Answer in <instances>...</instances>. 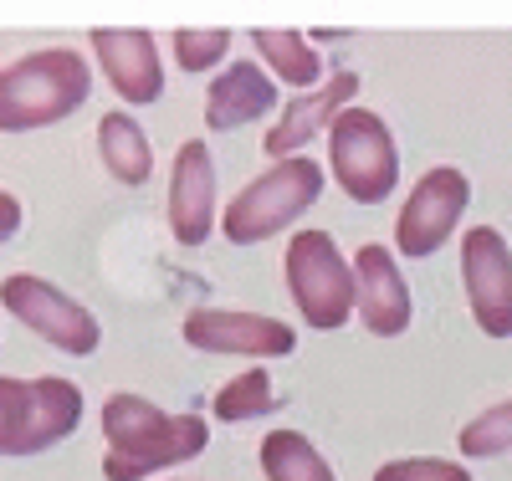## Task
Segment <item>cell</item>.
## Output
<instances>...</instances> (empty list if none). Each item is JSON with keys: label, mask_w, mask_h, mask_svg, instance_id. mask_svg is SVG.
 I'll use <instances>...</instances> for the list:
<instances>
[{"label": "cell", "mask_w": 512, "mask_h": 481, "mask_svg": "<svg viewBox=\"0 0 512 481\" xmlns=\"http://www.w3.org/2000/svg\"><path fill=\"white\" fill-rule=\"evenodd\" d=\"M103 476L108 481H144L154 471L185 466L210 446V425L190 410V415H169L159 405H149L144 395H118L103 400Z\"/></svg>", "instance_id": "1"}, {"label": "cell", "mask_w": 512, "mask_h": 481, "mask_svg": "<svg viewBox=\"0 0 512 481\" xmlns=\"http://www.w3.org/2000/svg\"><path fill=\"white\" fill-rule=\"evenodd\" d=\"M93 93V67L77 47H47L0 67V134H31L72 118Z\"/></svg>", "instance_id": "2"}, {"label": "cell", "mask_w": 512, "mask_h": 481, "mask_svg": "<svg viewBox=\"0 0 512 481\" xmlns=\"http://www.w3.org/2000/svg\"><path fill=\"white\" fill-rule=\"evenodd\" d=\"M323 195V164L297 154V159H277L272 169H262L246 190H236V200L221 215V236L231 246H256L277 231H287L292 221L318 205Z\"/></svg>", "instance_id": "3"}, {"label": "cell", "mask_w": 512, "mask_h": 481, "mask_svg": "<svg viewBox=\"0 0 512 481\" xmlns=\"http://www.w3.org/2000/svg\"><path fill=\"white\" fill-rule=\"evenodd\" d=\"M82 425V389L62 374H0V456H41Z\"/></svg>", "instance_id": "4"}, {"label": "cell", "mask_w": 512, "mask_h": 481, "mask_svg": "<svg viewBox=\"0 0 512 481\" xmlns=\"http://www.w3.org/2000/svg\"><path fill=\"white\" fill-rule=\"evenodd\" d=\"M328 169L338 190L359 205H379L390 200V190H400V144L390 134L374 108H344L338 123L328 128Z\"/></svg>", "instance_id": "5"}, {"label": "cell", "mask_w": 512, "mask_h": 481, "mask_svg": "<svg viewBox=\"0 0 512 481\" xmlns=\"http://www.w3.org/2000/svg\"><path fill=\"white\" fill-rule=\"evenodd\" d=\"M287 292L297 302L303 323L318 333H333L354 318V261H344L338 241L328 231H297L282 256Z\"/></svg>", "instance_id": "6"}, {"label": "cell", "mask_w": 512, "mask_h": 481, "mask_svg": "<svg viewBox=\"0 0 512 481\" xmlns=\"http://www.w3.org/2000/svg\"><path fill=\"white\" fill-rule=\"evenodd\" d=\"M0 308L16 313L36 338H47L52 348H62L72 359H93L98 343H103L98 318L82 308L72 292H62L57 282L36 277V272H11L0 282Z\"/></svg>", "instance_id": "7"}, {"label": "cell", "mask_w": 512, "mask_h": 481, "mask_svg": "<svg viewBox=\"0 0 512 481\" xmlns=\"http://www.w3.org/2000/svg\"><path fill=\"white\" fill-rule=\"evenodd\" d=\"M466 205H472V180H466L456 164L425 169L420 180H415V190L405 195L400 221H395V246H400V256H410V261L436 256V251L456 236Z\"/></svg>", "instance_id": "8"}, {"label": "cell", "mask_w": 512, "mask_h": 481, "mask_svg": "<svg viewBox=\"0 0 512 481\" xmlns=\"http://www.w3.org/2000/svg\"><path fill=\"white\" fill-rule=\"evenodd\" d=\"M185 343L195 354H221V359H287L297 354V328L267 313L246 308H190L180 323Z\"/></svg>", "instance_id": "9"}, {"label": "cell", "mask_w": 512, "mask_h": 481, "mask_svg": "<svg viewBox=\"0 0 512 481\" xmlns=\"http://www.w3.org/2000/svg\"><path fill=\"white\" fill-rule=\"evenodd\" d=\"M461 287L487 338H512V246L497 226L461 236Z\"/></svg>", "instance_id": "10"}, {"label": "cell", "mask_w": 512, "mask_h": 481, "mask_svg": "<svg viewBox=\"0 0 512 481\" xmlns=\"http://www.w3.org/2000/svg\"><path fill=\"white\" fill-rule=\"evenodd\" d=\"M359 103V72H328L323 87H313V93H297L287 108H277V123L267 128L262 149L277 159H297V149H308L318 134H328V128L338 123V113Z\"/></svg>", "instance_id": "11"}, {"label": "cell", "mask_w": 512, "mask_h": 481, "mask_svg": "<svg viewBox=\"0 0 512 481\" xmlns=\"http://www.w3.org/2000/svg\"><path fill=\"white\" fill-rule=\"evenodd\" d=\"M354 313L359 323L374 333V338H400L415 318L410 308V287H405V272L390 246H359L354 256Z\"/></svg>", "instance_id": "12"}, {"label": "cell", "mask_w": 512, "mask_h": 481, "mask_svg": "<svg viewBox=\"0 0 512 481\" xmlns=\"http://www.w3.org/2000/svg\"><path fill=\"white\" fill-rule=\"evenodd\" d=\"M169 231L180 246H200L216 231V159L200 139H185L169 164Z\"/></svg>", "instance_id": "13"}, {"label": "cell", "mask_w": 512, "mask_h": 481, "mask_svg": "<svg viewBox=\"0 0 512 481\" xmlns=\"http://www.w3.org/2000/svg\"><path fill=\"white\" fill-rule=\"evenodd\" d=\"M88 47L103 67V77L113 82V93L123 103H159L164 98V67H159V41L154 31H93Z\"/></svg>", "instance_id": "14"}, {"label": "cell", "mask_w": 512, "mask_h": 481, "mask_svg": "<svg viewBox=\"0 0 512 481\" xmlns=\"http://www.w3.org/2000/svg\"><path fill=\"white\" fill-rule=\"evenodd\" d=\"M277 108V82L262 62H231L205 93V128L210 134H231L241 123H256Z\"/></svg>", "instance_id": "15"}, {"label": "cell", "mask_w": 512, "mask_h": 481, "mask_svg": "<svg viewBox=\"0 0 512 481\" xmlns=\"http://www.w3.org/2000/svg\"><path fill=\"white\" fill-rule=\"evenodd\" d=\"M251 47L262 57V67L272 72V82H287L297 93H313V87L328 82L313 36H303V31H251Z\"/></svg>", "instance_id": "16"}, {"label": "cell", "mask_w": 512, "mask_h": 481, "mask_svg": "<svg viewBox=\"0 0 512 481\" xmlns=\"http://www.w3.org/2000/svg\"><path fill=\"white\" fill-rule=\"evenodd\" d=\"M98 159L118 185H134V190L149 185V174H154L149 134L128 113H103L98 118Z\"/></svg>", "instance_id": "17"}, {"label": "cell", "mask_w": 512, "mask_h": 481, "mask_svg": "<svg viewBox=\"0 0 512 481\" xmlns=\"http://www.w3.org/2000/svg\"><path fill=\"white\" fill-rule=\"evenodd\" d=\"M256 461H262L267 481H338L328 456L308 441L303 430H272V435H262Z\"/></svg>", "instance_id": "18"}, {"label": "cell", "mask_w": 512, "mask_h": 481, "mask_svg": "<svg viewBox=\"0 0 512 481\" xmlns=\"http://www.w3.org/2000/svg\"><path fill=\"white\" fill-rule=\"evenodd\" d=\"M287 395L272 384V374L256 364V369H246V374H236V379H226L216 395H210V415L216 420H226V425H241V420H262V415H272L277 405H282Z\"/></svg>", "instance_id": "19"}, {"label": "cell", "mask_w": 512, "mask_h": 481, "mask_svg": "<svg viewBox=\"0 0 512 481\" xmlns=\"http://www.w3.org/2000/svg\"><path fill=\"white\" fill-rule=\"evenodd\" d=\"M456 446H461V456H472V461H487V456L512 451V400H502V405L472 415V420L461 425Z\"/></svg>", "instance_id": "20"}, {"label": "cell", "mask_w": 512, "mask_h": 481, "mask_svg": "<svg viewBox=\"0 0 512 481\" xmlns=\"http://www.w3.org/2000/svg\"><path fill=\"white\" fill-rule=\"evenodd\" d=\"M169 47H175V62L195 77V72L221 67L226 52L236 47V36L231 31H175V36H169Z\"/></svg>", "instance_id": "21"}, {"label": "cell", "mask_w": 512, "mask_h": 481, "mask_svg": "<svg viewBox=\"0 0 512 481\" xmlns=\"http://www.w3.org/2000/svg\"><path fill=\"white\" fill-rule=\"evenodd\" d=\"M374 481H472V471L441 456H395L374 471Z\"/></svg>", "instance_id": "22"}, {"label": "cell", "mask_w": 512, "mask_h": 481, "mask_svg": "<svg viewBox=\"0 0 512 481\" xmlns=\"http://www.w3.org/2000/svg\"><path fill=\"white\" fill-rule=\"evenodd\" d=\"M16 231H21V200L11 190H0V246H6Z\"/></svg>", "instance_id": "23"}]
</instances>
